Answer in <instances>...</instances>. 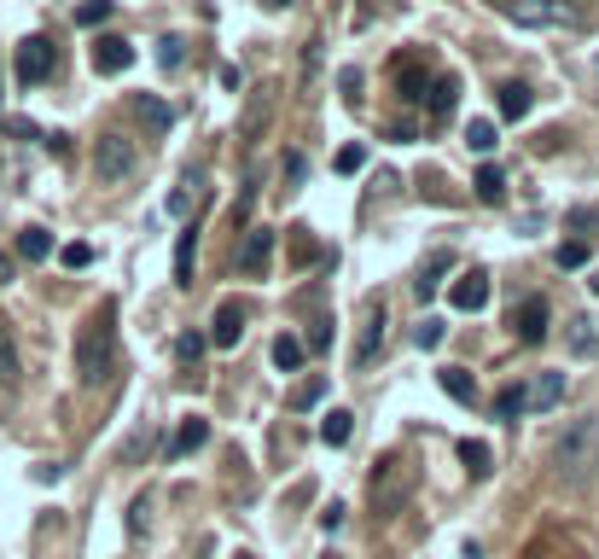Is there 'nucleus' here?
Returning a JSON list of instances; mask_svg holds the SVG:
<instances>
[{
  "mask_svg": "<svg viewBox=\"0 0 599 559\" xmlns=\"http://www.w3.org/2000/svg\"><path fill=\"white\" fill-rule=\"evenodd\" d=\"M53 70H59V47L47 41V36H23V41H18V53H12V76H18L23 88L53 82Z\"/></svg>",
  "mask_w": 599,
  "mask_h": 559,
  "instance_id": "3",
  "label": "nucleus"
},
{
  "mask_svg": "<svg viewBox=\"0 0 599 559\" xmlns=\"http://www.w3.org/2000/svg\"><path fill=\"white\" fill-rule=\"evenodd\" d=\"M204 443H210V420H180V431L169 438V461H187V454H198Z\"/></svg>",
  "mask_w": 599,
  "mask_h": 559,
  "instance_id": "11",
  "label": "nucleus"
},
{
  "mask_svg": "<svg viewBox=\"0 0 599 559\" xmlns=\"http://www.w3.org/2000/svg\"><path fill=\"white\" fill-rule=\"evenodd\" d=\"M151 530V496H135V507H128V537H146Z\"/></svg>",
  "mask_w": 599,
  "mask_h": 559,
  "instance_id": "31",
  "label": "nucleus"
},
{
  "mask_svg": "<svg viewBox=\"0 0 599 559\" xmlns=\"http://www.w3.org/2000/svg\"><path fill=\"white\" fill-rule=\"evenodd\" d=\"M337 88H344V99L361 94V70H337Z\"/></svg>",
  "mask_w": 599,
  "mask_h": 559,
  "instance_id": "40",
  "label": "nucleus"
},
{
  "mask_svg": "<svg viewBox=\"0 0 599 559\" xmlns=\"http://www.w3.org/2000/svg\"><path fill=\"white\" fill-rule=\"evenodd\" d=\"M524 409H530V385H507L501 396H494V414H501V420H518Z\"/></svg>",
  "mask_w": 599,
  "mask_h": 559,
  "instance_id": "25",
  "label": "nucleus"
},
{
  "mask_svg": "<svg viewBox=\"0 0 599 559\" xmlns=\"http://www.w3.org/2000/svg\"><path fill=\"white\" fill-rule=\"evenodd\" d=\"M350 431H355V414H344V409H332V414L321 420V438H326L332 449H344V443H350Z\"/></svg>",
  "mask_w": 599,
  "mask_h": 559,
  "instance_id": "22",
  "label": "nucleus"
},
{
  "mask_svg": "<svg viewBox=\"0 0 599 559\" xmlns=\"http://www.w3.org/2000/svg\"><path fill=\"white\" fill-rule=\"evenodd\" d=\"M198 234L204 222L193 216L187 227H180V245H175V286H193V257H198Z\"/></svg>",
  "mask_w": 599,
  "mask_h": 559,
  "instance_id": "12",
  "label": "nucleus"
},
{
  "mask_svg": "<svg viewBox=\"0 0 599 559\" xmlns=\"http://www.w3.org/2000/svg\"><path fill=\"white\" fill-rule=\"evenodd\" d=\"M321 396H326V379H308V391L297 396V409L308 414V409H315V402H321Z\"/></svg>",
  "mask_w": 599,
  "mask_h": 559,
  "instance_id": "39",
  "label": "nucleus"
},
{
  "mask_svg": "<svg viewBox=\"0 0 599 559\" xmlns=\"http://www.w3.org/2000/svg\"><path fill=\"white\" fill-rule=\"evenodd\" d=\"M413 344H420V350H436V344H442V321H420V333H413Z\"/></svg>",
  "mask_w": 599,
  "mask_h": 559,
  "instance_id": "37",
  "label": "nucleus"
},
{
  "mask_svg": "<svg viewBox=\"0 0 599 559\" xmlns=\"http://www.w3.org/2000/svg\"><path fill=\"white\" fill-rule=\"evenodd\" d=\"M559 402H564V373H541L530 385V409L547 414V409H559Z\"/></svg>",
  "mask_w": 599,
  "mask_h": 559,
  "instance_id": "16",
  "label": "nucleus"
},
{
  "mask_svg": "<svg viewBox=\"0 0 599 559\" xmlns=\"http://www.w3.org/2000/svg\"><path fill=\"white\" fill-rule=\"evenodd\" d=\"M59 263H65V268H88V263H94V245H82V239L65 245V251H59Z\"/></svg>",
  "mask_w": 599,
  "mask_h": 559,
  "instance_id": "36",
  "label": "nucleus"
},
{
  "mask_svg": "<svg viewBox=\"0 0 599 559\" xmlns=\"http://www.w3.org/2000/svg\"><path fill=\"white\" fill-rule=\"evenodd\" d=\"M384 326H390L384 297H367V310H361V326H355V367H373V362H379V350H384Z\"/></svg>",
  "mask_w": 599,
  "mask_h": 559,
  "instance_id": "4",
  "label": "nucleus"
},
{
  "mask_svg": "<svg viewBox=\"0 0 599 559\" xmlns=\"http://www.w3.org/2000/svg\"><path fill=\"white\" fill-rule=\"evenodd\" d=\"M361 164H367V146H344V151L332 158V169H337V175H355Z\"/></svg>",
  "mask_w": 599,
  "mask_h": 559,
  "instance_id": "34",
  "label": "nucleus"
},
{
  "mask_svg": "<svg viewBox=\"0 0 599 559\" xmlns=\"http://www.w3.org/2000/svg\"><path fill=\"white\" fill-rule=\"evenodd\" d=\"M111 373H117V303L106 297V303L94 310V321L76 333V379L99 391Z\"/></svg>",
  "mask_w": 599,
  "mask_h": 559,
  "instance_id": "1",
  "label": "nucleus"
},
{
  "mask_svg": "<svg viewBox=\"0 0 599 559\" xmlns=\"http://www.w3.org/2000/svg\"><path fill=\"white\" fill-rule=\"evenodd\" d=\"M559 268H588V245L582 239H564L559 245Z\"/></svg>",
  "mask_w": 599,
  "mask_h": 559,
  "instance_id": "35",
  "label": "nucleus"
},
{
  "mask_svg": "<svg viewBox=\"0 0 599 559\" xmlns=\"http://www.w3.org/2000/svg\"><path fill=\"white\" fill-rule=\"evenodd\" d=\"M128 65H135V47H128L122 36H106V41L94 47V70H99V76H117V70H128Z\"/></svg>",
  "mask_w": 599,
  "mask_h": 559,
  "instance_id": "13",
  "label": "nucleus"
},
{
  "mask_svg": "<svg viewBox=\"0 0 599 559\" xmlns=\"http://www.w3.org/2000/svg\"><path fill=\"white\" fill-rule=\"evenodd\" d=\"M193 198H198V169L187 175V182H180L175 193H169V216L175 222H193Z\"/></svg>",
  "mask_w": 599,
  "mask_h": 559,
  "instance_id": "21",
  "label": "nucleus"
},
{
  "mask_svg": "<svg viewBox=\"0 0 599 559\" xmlns=\"http://www.w3.org/2000/svg\"><path fill=\"white\" fill-rule=\"evenodd\" d=\"M0 385H18V344L7 333V321H0Z\"/></svg>",
  "mask_w": 599,
  "mask_h": 559,
  "instance_id": "26",
  "label": "nucleus"
},
{
  "mask_svg": "<svg viewBox=\"0 0 599 559\" xmlns=\"http://www.w3.org/2000/svg\"><path fill=\"white\" fill-rule=\"evenodd\" d=\"M158 65H164V70H180V65H187V41H180V36H164V41H158Z\"/></svg>",
  "mask_w": 599,
  "mask_h": 559,
  "instance_id": "29",
  "label": "nucleus"
},
{
  "mask_svg": "<svg viewBox=\"0 0 599 559\" xmlns=\"http://www.w3.org/2000/svg\"><path fill=\"white\" fill-rule=\"evenodd\" d=\"M239 339H245V303H222L216 321H210V344L216 350H233Z\"/></svg>",
  "mask_w": 599,
  "mask_h": 559,
  "instance_id": "10",
  "label": "nucleus"
},
{
  "mask_svg": "<svg viewBox=\"0 0 599 559\" xmlns=\"http://www.w3.org/2000/svg\"><path fill=\"white\" fill-rule=\"evenodd\" d=\"M442 268H449V257L436 251V257L420 268V280H413V292H420V297H436V286H442Z\"/></svg>",
  "mask_w": 599,
  "mask_h": 559,
  "instance_id": "28",
  "label": "nucleus"
},
{
  "mask_svg": "<svg viewBox=\"0 0 599 559\" xmlns=\"http://www.w3.org/2000/svg\"><path fill=\"white\" fill-rule=\"evenodd\" d=\"M292 234H297V257L308 263V257H315V234H308V227H292Z\"/></svg>",
  "mask_w": 599,
  "mask_h": 559,
  "instance_id": "42",
  "label": "nucleus"
},
{
  "mask_svg": "<svg viewBox=\"0 0 599 559\" xmlns=\"http://www.w3.org/2000/svg\"><path fill=\"white\" fill-rule=\"evenodd\" d=\"M547 321H553L547 297H524V303L512 310V333L524 339V344H541V339H547Z\"/></svg>",
  "mask_w": 599,
  "mask_h": 559,
  "instance_id": "6",
  "label": "nucleus"
},
{
  "mask_svg": "<svg viewBox=\"0 0 599 559\" xmlns=\"http://www.w3.org/2000/svg\"><path fill=\"white\" fill-rule=\"evenodd\" d=\"M18 257L23 263H47V257H53V234H47V227H23V234H18Z\"/></svg>",
  "mask_w": 599,
  "mask_h": 559,
  "instance_id": "18",
  "label": "nucleus"
},
{
  "mask_svg": "<svg viewBox=\"0 0 599 559\" xmlns=\"http://www.w3.org/2000/svg\"><path fill=\"white\" fill-rule=\"evenodd\" d=\"M599 467V414H582L564 425V438L553 443V472L564 484H588Z\"/></svg>",
  "mask_w": 599,
  "mask_h": 559,
  "instance_id": "2",
  "label": "nucleus"
},
{
  "mask_svg": "<svg viewBox=\"0 0 599 559\" xmlns=\"http://www.w3.org/2000/svg\"><path fill=\"white\" fill-rule=\"evenodd\" d=\"M321 524H326V530H344V501H332L326 513H321Z\"/></svg>",
  "mask_w": 599,
  "mask_h": 559,
  "instance_id": "43",
  "label": "nucleus"
},
{
  "mask_svg": "<svg viewBox=\"0 0 599 559\" xmlns=\"http://www.w3.org/2000/svg\"><path fill=\"white\" fill-rule=\"evenodd\" d=\"M460 461H465V472H472V478H489V467H494V454H489V443H478V438H465V443H460Z\"/></svg>",
  "mask_w": 599,
  "mask_h": 559,
  "instance_id": "23",
  "label": "nucleus"
},
{
  "mask_svg": "<svg viewBox=\"0 0 599 559\" xmlns=\"http://www.w3.org/2000/svg\"><path fill=\"white\" fill-rule=\"evenodd\" d=\"M454 99H460V82H454V76H431V88H425V106H431L436 117H449V111H454Z\"/></svg>",
  "mask_w": 599,
  "mask_h": 559,
  "instance_id": "19",
  "label": "nucleus"
},
{
  "mask_svg": "<svg viewBox=\"0 0 599 559\" xmlns=\"http://www.w3.org/2000/svg\"><path fill=\"white\" fill-rule=\"evenodd\" d=\"M99 23H111V7H106V0H94V7H76V30H99Z\"/></svg>",
  "mask_w": 599,
  "mask_h": 559,
  "instance_id": "32",
  "label": "nucleus"
},
{
  "mask_svg": "<svg viewBox=\"0 0 599 559\" xmlns=\"http://www.w3.org/2000/svg\"><path fill=\"white\" fill-rule=\"evenodd\" d=\"M303 151H292V158H285V193H292V187H303Z\"/></svg>",
  "mask_w": 599,
  "mask_h": 559,
  "instance_id": "38",
  "label": "nucleus"
},
{
  "mask_svg": "<svg viewBox=\"0 0 599 559\" xmlns=\"http://www.w3.org/2000/svg\"><path fill=\"white\" fill-rule=\"evenodd\" d=\"M425 88H431V76H425L420 65H396V94L407 99V106H420Z\"/></svg>",
  "mask_w": 599,
  "mask_h": 559,
  "instance_id": "20",
  "label": "nucleus"
},
{
  "mask_svg": "<svg viewBox=\"0 0 599 559\" xmlns=\"http://www.w3.org/2000/svg\"><path fill=\"white\" fill-rule=\"evenodd\" d=\"M478 198H483V205H501V198H507V175L494 169V164L478 169Z\"/></svg>",
  "mask_w": 599,
  "mask_h": 559,
  "instance_id": "24",
  "label": "nucleus"
},
{
  "mask_svg": "<svg viewBox=\"0 0 599 559\" xmlns=\"http://www.w3.org/2000/svg\"><path fill=\"white\" fill-rule=\"evenodd\" d=\"M198 355H204V333H180V339H175V362H187V367H193Z\"/></svg>",
  "mask_w": 599,
  "mask_h": 559,
  "instance_id": "33",
  "label": "nucleus"
},
{
  "mask_svg": "<svg viewBox=\"0 0 599 559\" xmlns=\"http://www.w3.org/2000/svg\"><path fill=\"white\" fill-rule=\"evenodd\" d=\"M402 454H384L379 461V472H373V507L379 513H396V478H402Z\"/></svg>",
  "mask_w": 599,
  "mask_h": 559,
  "instance_id": "9",
  "label": "nucleus"
},
{
  "mask_svg": "<svg viewBox=\"0 0 599 559\" xmlns=\"http://www.w3.org/2000/svg\"><path fill=\"white\" fill-rule=\"evenodd\" d=\"M268 263H274V227H251L245 234V245H239V274H268Z\"/></svg>",
  "mask_w": 599,
  "mask_h": 559,
  "instance_id": "7",
  "label": "nucleus"
},
{
  "mask_svg": "<svg viewBox=\"0 0 599 559\" xmlns=\"http://www.w3.org/2000/svg\"><path fill=\"white\" fill-rule=\"evenodd\" d=\"M0 286H12V263L7 257H0Z\"/></svg>",
  "mask_w": 599,
  "mask_h": 559,
  "instance_id": "44",
  "label": "nucleus"
},
{
  "mask_svg": "<svg viewBox=\"0 0 599 559\" xmlns=\"http://www.w3.org/2000/svg\"><path fill=\"white\" fill-rule=\"evenodd\" d=\"M326 344H332V321H321V326H315V333H308V350H315V355H321Z\"/></svg>",
  "mask_w": 599,
  "mask_h": 559,
  "instance_id": "41",
  "label": "nucleus"
},
{
  "mask_svg": "<svg viewBox=\"0 0 599 559\" xmlns=\"http://www.w3.org/2000/svg\"><path fill=\"white\" fill-rule=\"evenodd\" d=\"M588 286H593V292H599V274H588Z\"/></svg>",
  "mask_w": 599,
  "mask_h": 559,
  "instance_id": "45",
  "label": "nucleus"
},
{
  "mask_svg": "<svg viewBox=\"0 0 599 559\" xmlns=\"http://www.w3.org/2000/svg\"><path fill=\"white\" fill-rule=\"evenodd\" d=\"M436 385L449 391L454 402H465V409H472V402H478V379L465 373V367H442V373H436Z\"/></svg>",
  "mask_w": 599,
  "mask_h": 559,
  "instance_id": "17",
  "label": "nucleus"
},
{
  "mask_svg": "<svg viewBox=\"0 0 599 559\" xmlns=\"http://www.w3.org/2000/svg\"><path fill=\"white\" fill-rule=\"evenodd\" d=\"M94 169H99V182H122V175L135 169V146L122 135H99L94 140Z\"/></svg>",
  "mask_w": 599,
  "mask_h": 559,
  "instance_id": "5",
  "label": "nucleus"
},
{
  "mask_svg": "<svg viewBox=\"0 0 599 559\" xmlns=\"http://www.w3.org/2000/svg\"><path fill=\"white\" fill-rule=\"evenodd\" d=\"M465 146H472V151H494V122H489V117L465 122Z\"/></svg>",
  "mask_w": 599,
  "mask_h": 559,
  "instance_id": "30",
  "label": "nucleus"
},
{
  "mask_svg": "<svg viewBox=\"0 0 599 559\" xmlns=\"http://www.w3.org/2000/svg\"><path fill=\"white\" fill-rule=\"evenodd\" d=\"M530 111H536V88H530V82H507V88H501V117H507V122H524Z\"/></svg>",
  "mask_w": 599,
  "mask_h": 559,
  "instance_id": "15",
  "label": "nucleus"
},
{
  "mask_svg": "<svg viewBox=\"0 0 599 559\" xmlns=\"http://www.w3.org/2000/svg\"><path fill=\"white\" fill-rule=\"evenodd\" d=\"M449 303H454L460 315H478L483 303H489V274H483V268L460 274V280H454V292H449Z\"/></svg>",
  "mask_w": 599,
  "mask_h": 559,
  "instance_id": "8",
  "label": "nucleus"
},
{
  "mask_svg": "<svg viewBox=\"0 0 599 559\" xmlns=\"http://www.w3.org/2000/svg\"><path fill=\"white\" fill-rule=\"evenodd\" d=\"M274 367H279V373H297V367H303V344H297L292 333L274 339Z\"/></svg>",
  "mask_w": 599,
  "mask_h": 559,
  "instance_id": "27",
  "label": "nucleus"
},
{
  "mask_svg": "<svg viewBox=\"0 0 599 559\" xmlns=\"http://www.w3.org/2000/svg\"><path fill=\"white\" fill-rule=\"evenodd\" d=\"M135 117L146 122L151 135H169L175 129V106H164L158 94H135Z\"/></svg>",
  "mask_w": 599,
  "mask_h": 559,
  "instance_id": "14",
  "label": "nucleus"
}]
</instances>
